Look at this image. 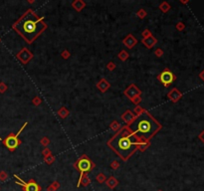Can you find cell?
<instances>
[{"label":"cell","mask_w":204,"mask_h":191,"mask_svg":"<svg viewBox=\"0 0 204 191\" xmlns=\"http://www.w3.org/2000/svg\"><path fill=\"white\" fill-rule=\"evenodd\" d=\"M27 123H25L24 125H23V127L21 129H20L19 131L17 133V134H15V135H13V134H11V135H9L7 138H6L5 140H4V144L6 145V147L8 148V149L10 150H14L16 147H17L18 145H19L20 141L19 139H18V135L20 134V133L23 131V129L25 127V125H26Z\"/></svg>","instance_id":"4"},{"label":"cell","mask_w":204,"mask_h":191,"mask_svg":"<svg viewBox=\"0 0 204 191\" xmlns=\"http://www.w3.org/2000/svg\"><path fill=\"white\" fill-rule=\"evenodd\" d=\"M46 28V24L34 12L27 11L14 25V29L26 40L27 43H32Z\"/></svg>","instance_id":"1"},{"label":"cell","mask_w":204,"mask_h":191,"mask_svg":"<svg viewBox=\"0 0 204 191\" xmlns=\"http://www.w3.org/2000/svg\"><path fill=\"white\" fill-rule=\"evenodd\" d=\"M159 80L164 86H168L174 81V76L170 71L164 70L161 74L159 75Z\"/></svg>","instance_id":"6"},{"label":"cell","mask_w":204,"mask_h":191,"mask_svg":"<svg viewBox=\"0 0 204 191\" xmlns=\"http://www.w3.org/2000/svg\"><path fill=\"white\" fill-rule=\"evenodd\" d=\"M17 184L22 185L24 187L25 191H40V187L37 185V183H35L34 181H31L29 183H25V182L21 181V183L17 182Z\"/></svg>","instance_id":"7"},{"label":"cell","mask_w":204,"mask_h":191,"mask_svg":"<svg viewBox=\"0 0 204 191\" xmlns=\"http://www.w3.org/2000/svg\"><path fill=\"white\" fill-rule=\"evenodd\" d=\"M160 125L146 112L138 115L128 125V129L132 134L142 139H150L155 133L159 131Z\"/></svg>","instance_id":"2"},{"label":"cell","mask_w":204,"mask_h":191,"mask_svg":"<svg viewBox=\"0 0 204 191\" xmlns=\"http://www.w3.org/2000/svg\"><path fill=\"white\" fill-rule=\"evenodd\" d=\"M92 166H93V164H92L91 160L89 158H87V157L81 158L78 162V168L79 170L82 172V174L84 173V172L90 171L92 169Z\"/></svg>","instance_id":"5"},{"label":"cell","mask_w":204,"mask_h":191,"mask_svg":"<svg viewBox=\"0 0 204 191\" xmlns=\"http://www.w3.org/2000/svg\"><path fill=\"white\" fill-rule=\"evenodd\" d=\"M134 135V134H132L130 131L124 129L114 136L113 139L109 142V145H111V147L114 151L122 159L126 160L132 153L134 152L137 147V144L140 143L136 141Z\"/></svg>","instance_id":"3"}]
</instances>
